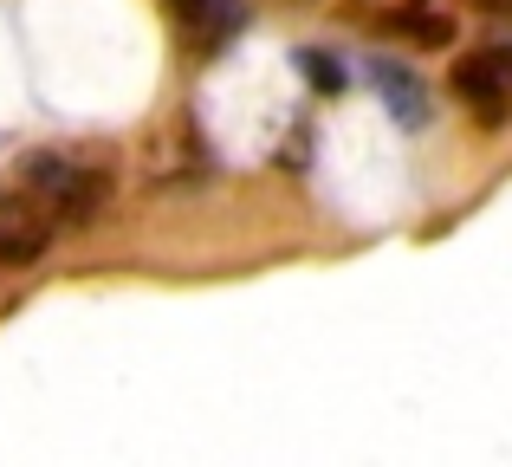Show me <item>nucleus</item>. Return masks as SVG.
Instances as JSON below:
<instances>
[{
    "mask_svg": "<svg viewBox=\"0 0 512 467\" xmlns=\"http://www.w3.org/2000/svg\"><path fill=\"white\" fill-rule=\"evenodd\" d=\"M169 20L195 59H214L247 26V0H169Z\"/></svg>",
    "mask_w": 512,
    "mask_h": 467,
    "instance_id": "3",
    "label": "nucleus"
},
{
    "mask_svg": "<svg viewBox=\"0 0 512 467\" xmlns=\"http://www.w3.org/2000/svg\"><path fill=\"white\" fill-rule=\"evenodd\" d=\"M20 182H26V195H39L46 208H59L65 221H98L104 202H111V176L91 169V163H78V156H65V150L20 156Z\"/></svg>",
    "mask_w": 512,
    "mask_h": 467,
    "instance_id": "1",
    "label": "nucleus"
},
{
    "mask_svg": "<svg viewBox=\"0 0 512 467\" xmlns=\"http://www.w3.org/2000/svg\"><path fill=\"white\" fill-rule=\"evenodd\" d=\"M46 240H52V221H39L33 208H20V202H0V266L46 260Z\"/></svg>",
    "mask_w": 512,
    "mask_h": 467,
    "instance_id": "5",
    "label": "nucleus"
},
{
    "mask_svg": "<svg viewBox=\"0 0 512 467\" xmlns=\"http://www.w3.org/2000/svg\"><path fill=\"white\" fill-rule=\"evenodd\" d=\"M363 78H370V91L383 98V111L396 117L402 130H422L428 124V85H422V72H409L402 59H389V52H376V59H363Z\"/></svg>",
    "mask_w": 512,
    "mask_h": 467,
    "instance_id": "4",
    "label": "nucleus"
},
{
    "mask_svg": "<svg viewBox=\"0 0 512 467\" xmlns=\"http://www.w3.org/2000/svg\"><path fill=\"white\" fill-rule=\"evenodd\" d=\"M292 65H299V72H305V78H312V85H318V91H344V65H338V59H331V52H325V46H299V52H292Z\"/></svg>",
    "mask_w": 512,
    "mask_h": 467,
    "instance_id": "7",
    "label": "nucleus"
},
{
    "mask_svg": "<svg viewBox=\"0 0 512 467\" xmlns=\"http://www.w3.org/2000/svg\"><path fill=\"white\" fill-rule=\"evenodd\" d=\"M389 26H396V33H409V46H428V52H441L454 39V20H448V13H435V0H409V7H402Z\"/></svg>",
    "mask_w": 512,
    "mask_h": 467,
    "instance_id": "6",
    "label": "nucleus"
},
{
    "mask_svg": "<svg viewBox=\"0 0 512 467\" xmlns=\"http://www.w3.org/2000/svg\"><path fill=\"white\" fill-rule=\"evenodd\" d=\"M454 98L480 117V124H506L512 117V46H480L454 65Z\"/></svg>",
    "mask_w": 512,
    "mask_h": 467,
    "instance_id": "2",
    "label": "nucleus"
}]
</instances>
